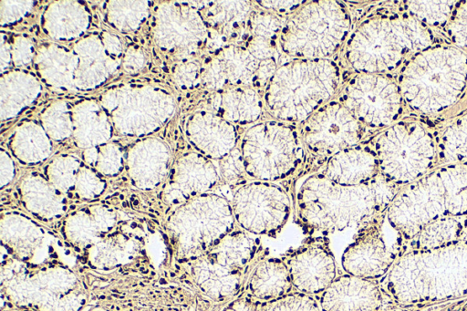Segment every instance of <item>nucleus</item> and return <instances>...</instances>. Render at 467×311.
Returning <instances> with one entry per match:
<instances>
[{
    "label": "nucleus",
    "mask_w": 467,
    "mask_h": 311,
    "mask_svg": "<svg viewBox=\"0 0 467 311\" xmlns=\"http://www.w3.org/2000/svg\"><path fill=\"white\" fill-rule=\"evenodd\" d=\"M400 188L379 174L355 186L333 182L322 173L309 176L297 194L296 220L305 233L322 236L358 226L386 213Z\"/></svg>",
    "instance_id": "nucleus-1"
},
{
    "label": "nucleus",
    "mask_w": 467,
    "mask_h": 311,
    "mask_svg": "<svg viewBox=\"0 0 467 311\" xmlns=\"http://www.w3.org/2000/svg\"><path fill=\"white\" fill-rule=\"evenodd\" d=\"M385 285L401 306L466 296L467 240L438 249L405 251L387 274Z\"/></svg>",
    "instance_id": "nucleus-2"
},
{
    "label": "nucleus",
    "mask_w": 467,
    "mask_h": 311,
    "mask_svg": "<svg viewBox=\"0 0 467 311\" xmlns=\"http://www.w3.org/2000/svg\"><path fill=\"white\" fill-rule=\"evenodd\" d=\"M432 43L430 28L409 14L376 16L354 32L346 57L360 73L381 74L396 69Z\"/></svg>",
    "instance_id": "nucleus-3"
},
{
    "label": "nucleus",
    "mask_w": 467,
    "mask_h": 311,
    "mask_svg": "<svg viewBox=\"0 0 467 311\" xmlns=\"http://www.w3.org/2000/svg\"><path fill=\"white\" fill-rule=\"evenodd\" d=\"M467 84V53L457 47L422 50L405 64L399 79L403 99L422 114L441 112L453 105Z\"/></svg>",
    "instance_id": "nucleus-4"
},
{
    "label": "nucleus",
    "mask_w": 467,
    "mask_h": 311,
    "mask_svg": "<svg viewBox=\"0 0 467 311\" xmlns=\"http://www.w3.org/2000/svg\"><path fill=\"white\" fill-rule=\"evenodd\" d=\"M339 72L328 59H298L278 67L265 88L270 113L282 120L306 119L337 91Z\"/></svg>",
    "instance_id": "nucleus-5"
},
{
    "label": "nucleus",
    "mask_w": 467,
    "mask_h": 311,
    "mask_svg": "<svg viewBox=\"0 0 467 311\" xmlns=\"http://www.w3.org/2000/svg\"><path fill=\"white\" fill-rule=\"evenodd\" d=\"M350 27V18L336 1H311L285 23L280 37L282 51L303 59H325L339 47Z\"/></svg>",
    "instance_id": "nucleus-6"
},
{
    "label": "nucleus",
    "mask_w": 467,
    "mask_h": 311,
    "mask_svg": "<svg viewBox=\"0 0 467 311\" xmlns=\"http://www.w3.org/2000/svg\"><path fill=\"white\" fill-rule=\"evenodd\" d=\"M379 173L400 189L420 179L438 165L437 142L417 122H400L374 141Z\"/></svg>",
    "instance_id": "nucleus-7"
},
{
    "label": "nucleus",
    "mask_w": 467,
    "mask_h": 311,
    "mask_svg": "<svg viewBox=\"0 0 467 311\" xmlns=\"http://www.w3.org/2000/svg\"><path fill=\"white\" fill-rule=\"evenodd\" d=\"M237 226L231 201L217 193H204L187 202L172 223L177 254L192 262L204 255Z\"/></svg>",
    "instance_id": "nucleus-8"
},
{
    "label": "nucleus",
    "mask_w": 467,
    "mask_h": 311,
    "mask_svg": "<svg viewBox=\"0 0 467 311\" xmlns=\"http://www.w3.org/2000/svg\"><path fill=\"white\" fill-rule=\"evenodd\" d=\"M240 149L247 175L270 182L292 174L304 155L302 143L294 130L270 122L249 128Z\"/></svg>",
    "instance_id": "nucleus-9"
},
{
    "label": "nucleus",
    "mask_w": 467,
    "mask_h": 311,
    "mask_svg": "<svg viewBox=\"0 0 467 311\" xmlns=\"http://www.w3.org/2000/svg\"><path fill=\"white\" fill-rule=\"evenodd\" d=\"M231 204L237 226L256 236L275 237L291 213L287 192L270 181H254L240 185Z\"/></svg>",
    "instance_id": "nucleus-10"
},
{
    "label": "nucleus",
    "mask_w": 467,
    "mask_h": 311,
    "mask_svg": "<svg viewBox=\"0 0 467 311\" xmlns=\"http://www.w3.org/2000/svg\"><path fill=\"white\" fill-rule=\"evenodd\" d=\"M343 105L362 124L388 127L402 111L399 85L382 74L360 73L345 88Z\"/></svg>",
    "instance_id": "nucleus-11"
},
{
    "label": "nucleus",
    "mask_w": 467,
    "mask_h": 311,
    "mask_svg": "<svg viewBox=\"0 0 467 311\" xmlns=\"http://www.w3.org/2000/svg\"><path fill=\"white\" fill-rule=\"evenodd\" d=\"M363 124L342 104L319 108L305 121L302 136L306 150L327 161L338 151L356 146L361 140Z\"/></svg>",
    "instance_id": "nucleus-12"
},
{
    "label": "nucleus",
    "mask_w": 467,
    "mask_h": 311,
    "mask_svg": "<svg viewBox=\"0 0 467 311\" xmlns=\"http://www.w3.org/2000/svg\"><path fill=\"white\" fill-rule=\"evenodd\" d=\"M386 213L358 227L354 241L342 254L341 265L347 274L376 281L386 275L397 259L382 233Z\"/></svg>",
    "instance_id": "nucleus-13"
},
{
    "label": "nucleus",
    "mask_w": 467,
    "mask_h": 311,
    "mask_svg": "<svg viewBox=\"0 0 467 311\" xmlns=\"http://www.w3.org/2000/svg\"><path fill=\"white\" fill-rule=\"evenodd\" d=\"M282 259L297 292L320 295L337 277L335 257L325 236H310Z\"/></svg>",
    "instance_id": "nucleus-14"
},
{
    "label": "nucleus",
    "mask_w": 467,
    "mask_h": 311,
    "mask_svg": "<svg viewBox=\"0 0 467 311\" xmlns=\"http://www.w3.org/2000/svg\"><path fill=\"white\" fill-rule=\"evenodd\" d=\"M260 60L246 47L230 45L223 48L208 63L202 78L210 89H229L256 84Z\"/></svg>",
    "instance_id": "nucleus-15"
},
{
    "label": "nucleus",
    "mask_w": 467,
    "mask_h": 311,
    "mask_svg": "<svg viewBox=\"0 0 467 311\" xmlns=\"http://www.w3.org/2000/svg\"><path fill=\"white\" fill-rule=\"evenodd\" d=\"M383 297L379 285L349 274L337 275L320 294V311H379Z\"/></svg>",
    "instance_id": "nucleus-16"
},
{
    "label": "nucleus",
    "mask_w": 467,
    "mask_h": 311,
    "mask_svg": "<svg viewBox=\"0 0 467 311\" xmlns=\"http://www.w3.org/2000/svg\"><path fill=\"white\" fill-rule=\"evenodd\" d=\"M322 174L335 183L355 186L366 183L380 173L374 150L356 145L331 156Z\"/></svg>",
    "instance_id": "nucleus-17"
},
{
    "label": "nucleus",
    "mask_w": 467,
    "mask_h": 311,
    "mask_svg": "<svg viewBox=\"0 0 467 311\" xmlns=\"http://www.w3.org/2000/svg\"><path fill=\"white\" fill-rule=\"evenodd\" d=\"M192 142L207 158L220 160L236 147L238 136L234 126L218 114H197L191 121Z\"/></svg>",
    "instance_id": "nucleus-18"
},
{
    "label": "nucleus",
    "mask_w": 467,
    "mask_h": 311,
    "mask_svg": "<svg viewBox=\"0 0 467 311\" xmlns=\"http://www.w3.org/2000/svg\"><path fill=\"white\" fill-rule=\"evenodd\" d=\"M192 278L208 297L221 302L234 296L248 272L230 268L202 255L192 262Z\"/></svg>",
    "instance_id": "nucleus-19"
},
{
    "label": "nucleus",
    "mask_w": 467,
    "mask_h": 311,
    "mask_svg": "<svg viewBox=\"0 0 467 311\" xmlns=\"http://www.w3.org/2000/svg\"><path fill=\"white\" fill-rule=\"evenodd\" d=\"M258 236L236 226L204 255L230 268L248 272L265 257Z\"/></svg>",
    "instance_id": "nucleus-20"
},
{
    "label": "nucleus",
    "mask_w": 467,
    "mask_h": 311,
    "mask_svg": "<svg viewBox=\"0 0 467 311\" xmlns=\"http://www.w3.org/2000/svg\"><path fill=\"white\" fill-rule=\"evenodd\" d=\"M217 167L200 153H189L180 161L176 173V202H184L207 193L220 182Z\"/></svg>",
    "instance_id": "nucleus-21"
},
{
    "label": "nucleus",
    "mask_w": 467,
    "mask_h": 311,
    "mask_svg": "<svg viewBox=\"0 0 467 311\" xmlns=\"http://www.w3.org/2000/svg\"><path fill=\"white\" fill-rule=\"evenodd\" d=\"M246 286L247 294L264 301L294 292L287 265L282 257L265 256L259 260L250 272Z\"/></svg>",
    "instance_id": "nucleus-22"
},
{
    "label": "nucleus",
    "mask_w": 467,
    "mask_h": 311,
    "mask_svg": "<svg viewBox=\"0 0 467 311\" xmlns=\"http://www.w3.org/2000/svg\"><path fill=\"white\" fill-rule=\"evenodd\" d=\"M213 108L229 122L247 123L259 119L262 100L259 93L250 87L224 89L215 96Z\"/></svg>",
    "instance_id": "nucleus-23"
},
{
    "label": "nucleus",
    "mask_w": 467,
    "mask_h": 311,
    "mask_svg": "<svg viewBox=\"0 0 467 311\" xmlns=\"http://www.w3.org/2000/svg\"><path fill=\"white\" fill-rule=\"evenodd\" d=\"M467 216H445L424 225L407 244L408 250H432L464 240ZM407 251V250H406Z\"/></svg>",
    "instance_id": "nucleus-24"
},
{
    "label": "nucleus",
    "mask_w": 467,
    "mask_h": 311,
    "mask_svg": "<svg viewBox=\"0 0 467 311\" xmlns=\"http://www.w3.org/2000/svg\"><path fill=\"white\" fill-rule=\"evenodd\" d=\"M441 181L445 216H467V161L435 169Z\"/></svg>",
    "instance_id": "nucleus-25"
},
{
    "label": "nucleus",
    "mask_w": 467,
    "mask_h": 311,
    "mask_svg": "<svg viewBox=\"0 0 467 311\" xmlns=\"http://www.w3.org/2000/svg\"><path fill=\"white\" fill-rule=\"evenodd\" d=\"M222 311H320L312 296L294 291L273 300H259L245 294L229 302Z\"/></svg>",
    "instance_id": "nucleus-26"
},
{
    "label": "nucleus",
    "mask_w": 467,
    "mask_h": 311,
    "mask_svg": "<svg viewBox=\"0 0 467 311\" xmlns=\"http://www.w3.org/2000/svg\"><path fill=\"white\" fill-rule=\"evenodd\" d=\"M252 5L250 1H216L207 10V20L222 36H233L250 19Z\"/></svg>",
    "instance_id": "nucleus-27"
},
{
    "label": "nucleus",
    "mask_w": 467,
    "mask_h": 311,
    "mask_svg": "<svg viewBox=\"0 0 467 311\" xmlns=\"http://www.w3.org/2000/svg\"><path fill=\"white\" fill-rule=\"evenodd\" d=\"M436 142L438 164L467 161V114L448 126Z\"/></svg>",
    "instance_id": "nucleus-28"
},
{
    "label": "nucleus",
    "mask_w": 467,
    "mask_h": 311,
    "mask_svg": "<svg viewBox=\"0 0 467 311\" xmlns=\"http://www.w3.org/2000/svg\"><path fill=\"white\" fill-rule=\"evenodd\" d=\"M459 1H406L409 15L425 26L447 25Z\"/></svg>",
    "instance_id": "nucleus-29"
},
{
    "label": "nucleus",
    "mask_w": 467,
    "mask_h": 311,
    "mask_svg": "<svg viewBox=\"0 0 467 311\" xmlns=\"http://www.w3.org/2000/svg\"><path fill=\"white\" fill-rule=\"evenodd\" d=\"M286 21L271 13H255L250 16V30L253 36H257L271 42H276L275 37L281 32Z\"/></svg>",
    "instance_id": "nucleus-30"
},
{
    "label": "nucleus",
    "mask_w": 467,
    "mask_h": 311,
    "mask_svg": "<svg viewBox=\"0 0 467 311\" xmlns=\"http://www.w3.org/2000/svg\"><path fill=\"white\" fill-rule=\"evenodd\" d=\"M218 171L221 180L226 184H239L247 175L244 158L239 147L234 148L229 153L218 160Z\"/></svg>",
    "instance_id": "nucleus-31"
},
{
    "label": "nucleus",
    "mask_w": 467,
    "mask_h": 311,
    "mask_svg": "<svg viewBox=\"0 0 467 311\" xmlns=\"http://www.w3.org/2000/svg\"><path fill=\"white\" fill-rule=\"evenodd\" d=\"M458 4L447 24V31L455 45L467 47V1Z\"/></svg>",
    "instance_id": "nucleus-32"
},
{
    "label": "nucleus",
    "mask_w": 467,
    "mask_h": 311,
    "mask_svg": "<svg viewBox=\"0 0 467 311\" xmlns=\"http://www.w3.org/2000/svg\"><path fill=\"white\" fill-rule=\"evenodd\" d=\"M276 63V60L274 58H267L260 61L256 74V83L258 86L268 84L278 67Z\"/></svg>",
    "instance_id": "nucleus-33"
},
{
    "label": "nucleus",
    "mask_w": 467,
    "mask_h": 311,
    "mask_svg": "<svg viewBox=\"0 0 467 311\" xmlns=\"http://www.w3.org/2000/svg\"><path fill=\"white\" fill-rule=\"evenodd\" d=\"M257 3L265 8L274 10H285L295 6H298L302 1H257Z\"/></svg>",
    "instance_id": "nucleus-34"
}]
</instances>
